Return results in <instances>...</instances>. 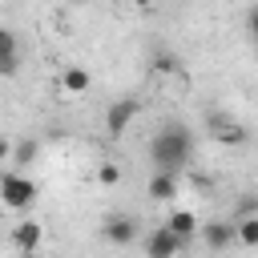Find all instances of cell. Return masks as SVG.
<instances>
[{"mask_svg":"<svg viewBox=\"0 0 258 258\" xmlns=\"http://www.w3.org/2000/svg\"><path fill=\"white\" fill-rule=\"evenodd\" d=\"M20 73V44L12 28H0V77H16Z\"/></svg>","mask_w":258,"mask_h":258,"instance_id":"cell-6","label":"cell"},{"mask_svg":"<svg viewBox=\"0 0 258 258\" xmlns=\"http://www.w3.org/2000/svg\"><path fill=\"white\" fill-rule=\"evenodd\" d=\"M36 153H40V141L24 137L20 145H12V165H16V169H24V165H32V161H36Z\"/></svg>","mask_w":258,"mask_h":258,"instance_id":"cell-13","label":"cell"},{"mask_svg":"<svg viewBox=\"0 0 258 258\" xmlns=\"http://www.w3.org/2000/svg\"><path fill=\"white\" fill-rule=\"evenodd\" d=\"M185 246H189V238H181V234H177L173 226H165V222L153 226V234L145 238V254H149V258H169V254H181Z\"/></svg>","mask_w":258,"mask_h":258,"instance_id":"cell-3","label":"cell"},{"mask_svg":"<svg viewBox=\"0 0 258 258\" xmlns=\"http://www.w3.org/2000/svg\"><path fill=\"white\" fill-rule=\"evenodd\" d=\"M60 85H64V93H85V89L93 85V77H89L81 64H64V73H60Z\"/></svg>","mask_w":258,"mask_h":258,"instance_id":"cell-11","label":"cell"},{"mask_svg":"<svg viewBox=\"0 0 258 258\" xmlns=\"http://www.w3.org/2000/svg\"><path fill=\"white\" fill-rule=\"evenodd\" d=\"M145 194H149L153 202H173V198H177V177H173V169H157V173L149 177Z\"/></svg>","mask_w":258,"mask_h":258,"instance_id":"cell-8","label":"cell"},{"mask_svg":"<svg viewBox=\"0 0 258 258\" xmlns=\"http://www.w3.org/2000/svg\"><path fill=\"white\" fill-rule=\"evenodd\" d=\"M165 226H173L181 238H194V230H202V226H198V218H194V210H173V214L165 218Z\"/></svg>","mask_w":258,"mask_h":258,"instance_id":"cell-12","label":"cell"},{"mask_svg":"<svg viewBox=\"0 0 258 258\" xmlns=\"http://www.w3.org/2000/svg\"><path fill=\"white\" fill-rule=\"evenodd\" d=\"M202 242L210 250H226V246L238 242V226H230V222H206L202 226Z\"/></svg>","mask_w":258,"mask_h":258,"instance_id":"cell-7","label":"cell"},{"mask_svg":"<svg viewBox=\"0 0 258 258\" xmlns=\"http://www.w3.org/2000/svg\"><path fill=\"white\" fill-rule=\"evenodd\" d=\"M133 8H153V0H129Z\"/></svg>","mask_w":258,"mask_h":258,"instance_id":"cell-20","label":"cell"},{"mask_svg":"<svg viewBox=\"0 0 258 258\" xmlns=\"http://www.w3.org/2000/svg\"><path fill=\"white\" fill-rule=\"evenodd\" d=\"M36 181L28 177V173H20V169H4L0 173V202L8 206V210H32V202H36Z\"/></svg>","mask_w":258,"mask_h":258,"instance_id":"cell-2","label":"cell"},{"mask_svg":"<svg viewBox=\"0 0 258 258\" xmlns=\"http://www.w3.org/2000/svg\"><path fill=\"white\" fill-rule=\"evenodd\" d=\"M189 153H194V133L181 125V121H169V125H161L157 133H153V141H149V161L157 165V169H181L185 161H189Z\"/></svg>","mask_w":258,"mask_h":258,"instance_id":"cell-1","label":"cell"},{"mask_svg":"<svg viewBox=\"0 0 258 258\" xmlns=\"http://www.w3.org/2000/svg\"><path fill=\"white\" fill-rule=\"evenodd\" d=\"M101 234H105L113 246H129V242H137V234H141V222H137L133 214H113V218L101 226Z\"/></svg>","mask_w":258,"mask_h":258,"instance_id":"cell-5","label":"cell"},{"mask_svg":"<svg viewBox=\"0 0 258 258\" xmlns=\"http://www.w3.org/2000/svg\"><path fill=\"white\" fill-rule=\"evenodd\" d=\"M214 137H218L222 145H246V141H250V129L238 125V121H222V117H214Z\"/></svg>","mask_w":258,"mask_h":258,"instance_id":"cell-9","label":"cell"},{"mask_svg":"<svg viewBox=\"0 0 258 258\" xmlns=\"http://www.w3.org/2000/svg\"><path fill=\"white\" fill-rule=\"evenodd\" d=\"M153 69H157V73H181V60H177V56H169V52H157Z\"/></svg>","mask_w":258,"mask_h":258,"instance_id":"cell-15","label":"cell"},{"mask_svg":"<svg viewBox=\"0 0 258 258\" xmlns=\"http://www.w3.org/2000/svg\"><path fill=\"white\" fill-rule=\"evenodd\" d=\"M117 177H121V169H117V165H109V161L97 169V181H101V185H117Z\"/></svg>","mask_w":258,"mask_h":258,"instance_id":"cell-16","label":"cell"},{"mask_svg":"<svg viewBox=\"0 0 258 258\" xmlns=\"http://www.w3.org/2000/svg\"><path fill=\"white\" fill-rule=\"evenodd\" d=\"M246 24H250V36L258 40V8H250V16H246Z\"/></svg>","mask_w":258,"mask_h":258,"instance_id":"cell-18","label":"cell"},{"mask_svg":"<svg viewBox=\"0 0 258 258\" xmlns=\"http://www.w3.org/2000/svg\"><path fill=\"white\" fill-rule=\"evenodd\" d=\"M40 234H44V230H40L32 218H24L20 226H12V242H16V250H36V246H40Z\"/></svg>","mask_w":258,"mask_h":258,"instance_id":"cell-10","label":"cell"},{"mask_svg":"<svg viewBox=\"0 0 258 258\" xmlns=\"http://www.w3.org/2000/svg\"><path fill=\"white\" fill-rule=\"evenodd\" d=\"M137 109H141V105H137V97H121V101H113V105H109V113H105V133L117 141V137L133 125Z\"/></svg>","mask_w":258,"mask_h":258,"instance_id":"cell-4","label":"cell"},{"mask_svg":"<svg viewBox=\"0 0 258 258\" xmlns=\"http://www.w3.org/2000/svg\"><path fill=\"white\" fill-rule=\"evenodd\" d=\"M69 4H85V0H69Z\"/></svg>","mask_w":258,"mask_h":258,"instance_id":"cell-21","label":"cell"},{"mask_svg":"<svg viewBox=\"0 0 258 258\" xmlns=\"http://www.w3.org/2000/svg\"><path fill=\"white\" fill-rule=\"evenodd\" d=\"M0 161H12V145H8L4 137H0Z\"/></svg>","mask_w":258,"mask_h":258,"instance_id":"cell-19","label":"cell"},{"mask_svg":"<svg viewBox=\"0 0 258 258\" xmlns=\"http://www.w3.org/2000/svg\"><path fill=\"white\" fill-rule=\"evenodd\" d=\"M238 214H242V218H246V214H258V198H254V194H250V198H242Z\"/></svg>","mask_w":258,"mask_h":258,"instance_id":"cell-17","label":"cell"},{"mask_svg":"<svg viewBox=\"0 0 258 258\" xmlns=\"http://www.w3.org/2000/svg\"><path fill=\"white\" fill-rule=\"evenodd\" d=\"M238 242L242 246H258V214L238 218Z\"/></svg>","mask_w":258,"mask_h":258,"instance_id":"cell-14","label":"cell"}]
</instances>
